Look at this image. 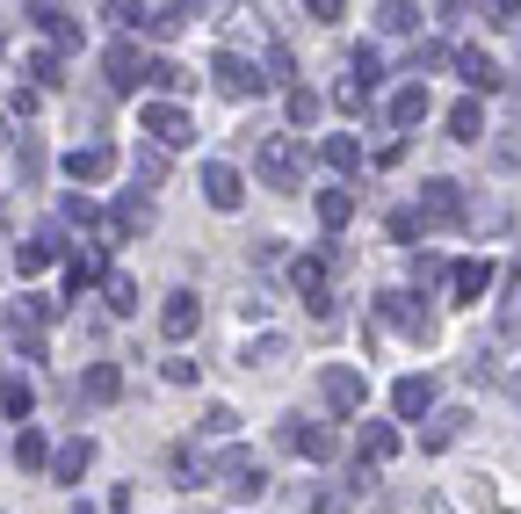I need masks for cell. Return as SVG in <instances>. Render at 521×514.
<instances>
[{
    "mask_svg": "<svg viewBox=\"0 0 521 514\" xmlns=\"http://www.w3.org/2000/svg\"><path fill=\"white\" fill-rule=\"evenodd\" d=\"M456 435H464V413H442V420H435V428H427V435H420V449H449Z\"/></svg>",
    "mask_w": 521,
    "mask_h": 514,
    "instance_id": "35",
    "label": "cell"
},
{
    "mask_svg": "<svg viewBox=\"0 0 521 514\" xmlns=\"http://www.w3.org/2000/svg\"><path fill=\"white\" fill-rule=\"evenodd\" d=\"M138 29H145V37H181V29H189V8H138Z\"/></svg>",
    "mask_w": 521,
    "mask_h": 514,
    "instance_id": "27",
    "label": "cell"
},
{
    "mask_svg": "<svg viewBox=\"0 0 521 514\" xmlns=\"http://www.w3.org/2000/svg\"><path fill=\"white\" fill-rule=\"evenodd\" d=\"M355 449H362V464H391L398 457V428H391V420H362Z\"/></svg>",
    "mask_w": 521,
    "mask_h": 514,
    "instance_id": "18",
    "label": "cell"
},
{
    "mask_svg": "<svg viewBox=\"0 0 521 514\" xmlns=\"http://www.w3.org/2000/svg\"><path fill=\"white\" fill-rule=\"evenodd\" d=\"M102 268H109V261H102V247H80V254H66V290L80 297L87 283H102Z\"/></svg>",
    "mask_w": 521,
    "mask_h": 514,
    "instance_id": "24",
    "label": "cell"
},
{
    "mask_svg": "<svg viewBox=\"0 0 521 514\" xmlns=\"http://www.w3.org/2000/svg\"><path fill=\"white\" fill-rule=\"evenodd\" d=\"M102 290H109V312H116V319H131V312H138V283H131V276H109Z\"/></svg>",
    "mask_w": 521,
    "mask_h": 514,
    "instance_id": "33",
    "label": "cell"
},
{
    "mask_svg": "<svg viewBox=\"0 0 521 514\" xmlns=\"http://www.w3.org/2000/svg\"><path fill=\"white\" fill-rule=\"evenodd\" d=\"M167 478H174V486H189V478H196V464H189V449H174V457H167Z\"/></svg>",
    "mask_w": 521,
    "mask_h": 514,
    "instance_id": "45",
    "label": "cell"
},
{
    "mask_svg": "<svg viewBox=\"0 0 521 514\" xmlns=\"http://www.w3.org/2000/svg\"><path fill=\"white\" fill-rule=\"evenodd\" d=\"M290 442H297L312 464H333V457H341V435H333V428H290Z\"/></svg>",
    "mask_w": 521,
    "mask_h": 514,
    "instance_id": "26",
    "label": "cell"
},
{
    "mask_svg": "<svg viewBox=\"0 0 521 514\" xmlns=\"http://www.w3.org/2000/svg\"><path fill=\"white\" fill-rule=\"evenodd\" d=\"M377 319H391V326H406L413 341H435V319H427V312L413 305L406 290H384V297H377Z\"/></svg>",
    "mask_w": 521,
    "mask_h": 514,
    "instance_id": "5",
    "label": "cell"
},
{
    "mask_svg": "<svg viewBox=\"0 0 521 514\" xmlns=\"http://www.w3.org/2000/svg\"><path fill=\"white\" fill-rule=\"evenodd\" d=\"M290 283H297V297H304V305H312L319 319L333 312V297H326V261H312V254H304V261H290Z\"/></svg>",
    "mask_w": 521,
    "mask_h": 514,
    "instance_id": "9",
    "label": "cell"
},
{
    "mask_svg": "<svg viewBox=\"0 0 521 514\" xmlns=\"http://www.w3.org/2000/svg\"><path fill=\"white\" fill-rule=\"evenodd\" d=\"M167 174V153L160 145H138V181H160Z\"/></svg>",
    "mask_w": 521,
    "mask_h": 514,
    "instance_id": "42",
    "label": "cell"
},
{
    "mask_svg": "<svg viewBox=\"0 0 521 514\" xmlns=\"http://www.w3.org/2000/svg\"><path fill=\"white\" fill-rule=\"evenodd\" d=\"M391 239H406V247H413V239H420V210H391Z\"/></svg>",
    "mask_w": 521,
    "mask_h": 514,
    "instance_id": "43",
    "label": "cell"
},
{
    "mask_svg": "<svg viewBox=\"0 0 521 514\" xmlns=\"http://www.w3.org/2000/svg\"><path fill=\"white\" fill-rule=\"evenodd\" d=\"M145 225H152V203H145V196H116L109 232H116V239H131V232H145Z\"/></svg>",
    "mask_w": 521,
    "mask_h": 514,
    "instance_id": "23",
    "label": "cell"
},
{
    "mask_svg": "<svg viewBox=\"0 0 521 514\" xmlns=\"http://www.w3.org/2000/svg\"><path fill=\"white\" fill-rule=\"evenodd\" d=\"M203 435H218V442L239 435V406H210V413H203Z\"/></svg>",
    "mask_w": 521,
    "mask_h": 514,
    "instance_id": "37",
    "label": "cell"
},
{
    "mask_svg": "<svg viewBox=\"0 0 521 514\" xmlns=\"http://www.w3.org/2000/svg\"><path fill=\"white\" fill-rule=\"evenodd\" d=\"M355 80H384V58H377V44H355Z\"/></svg>",
    "mask_w": 521,
    "mask_h": 514,
    "instance_id": "41",
    "label": "cell"
},
{
    "mask_svg": "<svg viewBox=\"0 0 521 514\" xmlns=\"http://www.w3.org/2000/svg\"><path fill=\"white\" fill-rule=\"evenodd\" d=\"M319 399L333 413H362V406H370V377L348 370V362H326V370H319Z\"/></svg>",
    "mask_w": 521,
    "mask_h": 514,
    "instance_id": "2",
    "label": "cell"
},
{
    "mask_svg": "<svg viewBox=\"0 0 521 514\" xmlns=\"http://www.w3.org/2000/svg\"><path fill=\"white\" fill-rule=\"evenodd\" d=\"M456 73H464V87H500V66H493V58H485L478 44L456 51Z\"/></svg>",
    "mask_w": 521,
    "mask_h": 514,
    "instance_id": "25",
    "label": "cell"
},
{
    "mask_svg": "<svg viewBox=\"0 0 521 514\" xmlns=\"http://www.w3.org/2000/svg\"><path fill=\"white\" fill-rule=\"evenodd\" d=\"M312 116H319V95H312V87H290V124H312Z\"/></svg>",
    "mask_w": 521,
    "mask_h": 514,
    "instance_id": "39",
    "label": "cell"
},
{
    "mask_svg": "<svg viewBox=\"0 0 521 514\" xmlns=\"http://www.w3.org/2000/svg\"><path fill=\"white\" fill-rule=\"evenodd\" d=\"M449 290H456V305H485V290H493V261H456L449 268Z\"/></svg>",
    "mask_w": 521,
    "mask_h": 514,
    "instance_id": "12",
    "label": "cell"
},
{
    "mask_svg": "<svg viewBox=\"0 0 521 514\" xmlns=\"http://www.w3.org/2000/svg\"><path fill=\"white\" fill-rule=\"evenodd\" d=\"M442 58H449V44H442V37H427V44L413 51V73L427 80V73H435V66H442Z\"/></svg>",
    "mask_w": 521,
    "mask_h": 514,
    "instance_id": "40",
    "label": "cell"
},
{
    "mask_svg": "<svg viewBox=\"0 0 521 514\" xmlns=\"http://www.w3.org/2000/svg\"><path fill=\"white\" fill-rule=\"evenodd\" d=\"M8 334H15V355H29V362H44V334H37V326H29L22 312L8 319Z\"/></svg>",
    "mask_w": 521,
    "mask_h": 514,
    "instance_id": "34",
    "label": "cell"
},
{
    "mask_svg": "<svg viewBox=\"0 0 521 514\" xmlns=\"http://www.w3.org/2000/svg\"><path fill=\"white\" fill-rule=\"evenodd\" d=\"M203 196L218 203V210H239V203H247V181H239V167L210 160V167H203Z\"/></svg>",
    "mask_w": 521,
    "mask_h": 514,
    "instance_id": "11",
    "label": "cell"
},
{
    "mask_svg": "<svg viewBox=\"0 0 521 514\" xmlns=\"http://www.w3.org/2000/svg\"><path fill=\"white\" fill-rule=\"evenodd\" d=\"M29 15H37V29H44L58 51H80V44H87V22H80L73 8H29Z\"/></svg>",
    "mask_w": 521,
    "mask_h": 514,
    "instance_id": "7",
    "label": "cell"
},
{
    "mask_svg": "<svg viewBox=\"0 0 521 514\" xmlns=\"http://www.w3.org/2000/svg\"><path fill=\"white\" fill-rule=\"evenodd\" d=\"M152 87H160V102H174L181 87H189V66H174V58H152Z\"/></svg>",
    "mask_w": 521,
    "mask_h": 514,
    "instance_id": "29",
    "label": "cell"
},
{
    "mask_svg": "<svg viewBox=\"0 0 521 514\" xmlns=\"http://www.w3.org/2000/svg\"><path fill=\"white\" fill-rule=\"evenodd\" d=\"M58 73H66L58 51H29V80H37V87H58Z\"/></svg>",
    "mask_w": 521,
    "mask_h": 514,
    "instance_id": "36",
    "label": "cell"
},
{
    "mask_svg": "<svg viewBox=\"0 0 521 514\" xmlns=\"http://www.w3.org/2000/svg\"><path fill=\"white\" fill-rule=\"evenodd\" d=\"M435 218V225H456L464 218V189H456V181H427L420 189V225Z\"/></svg>",
    "mask_w": 521,
    "mask_h": 514,
    "instance_id": "8",
    "label": "cell"
},
{
    "mask_svg": "<svg viewBox=\"0 0 521 514\" xmlns=\"http://www.w3.org/2000/svg\"><path fill=\"white\" fill-rule=\"evenodd\" d=\"M73 514H95V507H73Z\"/></svg>",
    "mask_w": 521,
    "mask_h": 514,
    "instance_id": "48",
    "label": "cell"
},
{
    "mask_svg": "<svg viewBox=\"0 0 521 514\" xmlns=\"http://www.w3.org/2000/svg\"><path fill=\"white\" fill-rule=\"evenodd\" d=\"M218 471H225V493H232V500H261V493H268V471L247 457V449H232Z\"/></svg>",
    "mask_w": 521,
    "mask_h": 514,
    "instance_id": "6",
    "label": "cell"
},
{
    "mask_svg": "<svg viewBox=\"0 0 521 514\" xmlns=\"http://www.w3.org/2000/svg\"><path fill=\"white\" fill-rule=\"evenodd\" d=\"M102 66H109V87H116V95H131L138 80H152V58L138 51V37H116V44L102 51Z\"/></svg>",
    "mask_w": 521,
    "mask_h": 514,
    "instance_id": "4",
    "label": "cell"
},
{
    "mask_svg": "<svg viewBox=\"0 0 521 514\" xmlns=\"http://www.w3.org/2000/svg\"><path fill=\"white\" fill-rule=\"evenodd\" d=\"M333 102H341V109H362V102H370V80H355V73H348V80H341V95H333Z\"/></svg>",
    "mask_w": 521,
    "mask_h": 514,
    "instance_id": "44",
    "label": "cell"
},
{
    "mask_svg": "<svg viewBox=\"0 0 521 514\" xmlns=\"http://www.w3.org/2000/svg\"><path fill=\"white\" fill-rule=\"evenodd\" d=\"M427 514H456V507H449V500H427Z\"/></svg>",
    "mask_w": 521,
    "mask_h": 514,
    "instance_id": "47",
    "label": "cell"
},
{
    "mask_svg": "<svg viewBox=\"0 0 521 514\" xmlns=\"http://www.w3.org/2000/svg\"><path fill=\"white\" fill-rule=\"evenodd\" d=\"M138 124H145L152 145H189V138H196V116L181 109V102H160V95L138 102Z\"/></svg>",
    "mask_w": 521,
    "mask_h": 514,
    "instance_id": "1",
    "label": "cell"
},
{
    "mask_svg": "<svg viewBox=\"0 0 521 514\" xmlns=\"http://www.w3.org/2000/svg\"><path fill=\"white\" fill-rule=\"evenodd\" d=\"M80 399L87 406H116L124 399V370H116V362H95V370L80 377Z\"/></svg>",
    "mask_w": 521,
    "mask_h": 514,
    "instance_id": "14",
    "label": "cell"
},
{
    "mask_svg": "<svg viewBox=\"0 0 521 514\" xmlns=\"http://www.w3.org/2000/svg\"><path fill=\"white\" fill-rule=\"evenodd\" d=\"M87 464H95V442L80 435V442H66V449L51 457V478H58V486H80V471H87Z\"/></svg>",
    "mask_w": 521,
    "mask_h": 514,
    "instance_id": "21",
    "label": "cell"
},
{
    "mask_svg": "<svg viewBox=\"0 0 521 514\" xmlns=\"http://www.w3.org/2000/svg\"><path fill=\"white\" fill-rule=\"evenodd\" d=\"M51 457H58V449H51L37 428H15V464H22V471H37V464H51Z\"/></svg>",
    "mask_w": 521,
    "mask_h": 514,
    "instance_id": "28",
    "label": "cell"
},
{
    "mask_svg": "<svg viewBox=\"0 0 521 514\" xmlns=\"http://www.w3.org/2000/svg\"><path fill=\"white\" fill-rule=\"evenodd\" d=\"M196 319H203L196 290H174L167 305H160V334H167V341H189V334H196Z\"/></svg>",
    "mask_w": 521,
    "mask_h": 514,
    "instance_id": "10",
    "label": "cell"
},
{
    "mask_svg": "<svg viewBox=\"0 0 521 514\" xmlns=\"http://www.w3.org/2000/svg\"><path fill=\"white\" fill-rule=\"evenodd\" d=\"M0 406H8V413H15V428H22V420L37 413V384H29L22 370H8V377H0Z\"/></svg>",
    "mask_w": 521,
    "mask_h": 514,
    "instance_id": "22",
    "label": "cell"
},
{
    "mask_svg": "<svg viewBox=\"0 0 521 514\" xmlns=\"http://www.w3.org/2000/svg\"><path fill=\"white\" fill-rule=\"evenodd\" d=\"M210 66H218V87L232 102H247V95H261V73H247V58H232V51H218L210 58Z\"/></svg>",
    "mask_w": 521,
    "mask_h": 514,
    "instance_id": "16",
    "label": "cell"
},
{
    "mask_svg": "<svg viewBox=\"0 0 521 514\" xmlns=\"http://www.w3.org/2000/svg\"><path fill=\"white\" fill-rule=\"evenodd\" d=\"M283 355H290V341H283V334H261L247 355H239V362H283Z\"/></svg>",
    "mask_w": 521,
    "mask_h": 514,
    "instance_id": "38",
    "label": "cell"
},
{
    "mask_svg": "<svg viewBox=\"0 0 521 514\" xmlns=\"http://www.w3.org/2000/svg\"><path fill=\"white\" fill-rule=\"evenodd\" d=\"M348 218H355V203H348V189H326V196H319V225H326V232H341Z\"/></svg>",
    "mask_w": 521,
    "mask_h": 514,
    "instance_id": "30",
    "label": "cell"
},
{
    "mask_svg": "<svg viewBox=\"0 0 521 514\" xmlns=\"http://www.w3.org/2000/svg\"><path fill=\"white\" fill-rule=\"evenodd\" d=\"M319 160H326L333 174H362V138H348V131L319 138Z\"/></svg>",
    "mask_w": 521,
    "mask_h": 514,
    "instance_id": "20",
    "label": "cell"
},
{
    "mask_svg": "<svg viewBox=\"0 0 521 514\" xmlns=\"http://www.w3.org/2000/svg\"><path fill=\"white\" fill-rule=\"evenodd\" d=\"M51 261H66V239H58V232H37V239H22V247H15V268H22V276H44Z\"/></svg>",
    "mask_w": 521,
    "mask_h": 514,
    "instance_id": "13",
    "label": "cell"
},
{
    "mask_svg": "<svg viewBox=\"0 0 521 514\" xmlns=\"http://www.w3.org/2000/svg\"><path fill=\"white\" fill-rule=\"evenodd\" d=\"M391 406H398V420H427L435 384H427V377H398V384H391Z\"/></svg>",
    "mask_w": 521,
    "mask_h": 514,
    "instance_id": "17",
    "label": "cell"
},
{
    "mask_svg": "<svg viewBox=\"0 0 521 514\" xmlns=\"http://www.w3.org/2000/svg\"><path fill=\"white\" fill-rule=\"evenodd\" d=\"M384 116H391L398 131H413L420 116H427V80H406V87H398V95L384 102Z\"/></svg>",
    "mask_w": 521,
    "mask_h": 514,
    "instance_id": "19",
    "label": "cell"
},
{
    "mask_svg": "<svg viewBox=\"0 0 521 514\" xmlns=\"http://www.w3.org/2000/svg\"><path fill=\"white\" fill-rule=\"evenodd\" d=\"M377 29L384 37H406V29H420V15L406 8V0H391V8H377Z\"/></svg>",
    "mask_w": 521,
    "mask_h": 514,
    "instance_id": "32",
    "label": "cell"
},
{
    "mask_svg": "<svg viewBox=\"0 0 521 514\" xmlns=\"http://www.w3.org/2000/svg\"><path fill=\"white\" fill-rule=\"evenodd\" d=\"M449 131L464 138V145H471V138H485V109H478V102H456V109H449Z\"/></svg>",
    "mask_w": 521,
    "mask_h": 514,
    "instance_id": "31",
    "label": "cell"
},
{
    "mask_svg": "<svg viewBox=\"0 0 521 514\" xmlns=\"http://www.w3.org/2000/svg\"><path fill=\"white\" fill-rule=\"evenodd\" d=\"M254 174L268 181V189H297V181H304V160H297V145H290V138H261Z\"/></svg>",
    "mask_w": 521,
    "mask_h": 514,
    "instance_id": "3",
    "label": "cell"
},
{
    "mask_svg": "<svg viewBox=\"0 0 521 514\" xmlns=\"http://www.w3.org/2000/svg\"><path fill=\"white\" fill-rule=\"evenodd\" d=\"M167 384H196V362L189 355H167Z\"/></svg>",
    "mask_w": 521,
    "mask_h": 514,
    "instance_id": "46",
    "label": "cell"
},
{
    "mask_svg": "<svg viewBox=\"0 0 521 514\" xmlns=\"http://www.w3.org/2000/svg\"><path fill=\"white\" fill-rule=\"evenodd\" d=\"M109 167H116V145H102V138H95V145H73V153H66V174H73V181H102Z\"/></svg>",
    "mask_w": 521,
    "mask_h": 514,
    "instance_id": "15",
    "label": "cell"
}]
</instances>
